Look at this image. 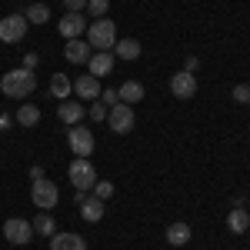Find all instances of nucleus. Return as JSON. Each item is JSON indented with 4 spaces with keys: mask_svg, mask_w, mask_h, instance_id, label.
Segmentation results:
<instances>
[{
    "mask_svg": "<svg viewBox=\"0 0 250 250\" xmlns=\"http://www.w3.org/2000/svg\"><path fill=\"white\" fill-rule=\"evenodd\" d=\"M0 90H3V97H10V100H27V97L37 90V74L27 70V67L7 70L0 77Z\"/></svg>",
    "mask_w": 250,
    "mask_h": 250,
    "instance_id": "obj_1",
    "label": "nucleus"
},
{
    "mask_svg": "<svg viewBox=\"0 0 250 250\" xmlns=\"http://www.w3.org/2000/svg\"><path fill=\"white\" fill-rule=\"evenodd\" d=\"M87 43H90L94 50H114L117 23H114V20H107V17L90 20V27H87Z\"/></svg>",
    "mask_w": 250,
    "mask_h": 250,
    "instance_id": "obj_2",
    "label": "nucleus"
},
{
    "mask_svg": "<svg viewBox=\"0 0 250 250\" xmlns=\"http://www.w3.org/2000/svg\"><path fill=\"white\" fill-rule=\"evenodd\" d=\"M30 200H34V207H40L43 213H50L54 207H57V200H60V190H57V184L54 180H34V190H30Z\"/></svg>",
    "mask_w": 250,
    "mask_h": 250,
    "instance_id": "obj_3",
    "label": "nucleus"
},
{
    "mask_svg": "<svg viewBox=\"0 0 250 250\" xmlns=\"http://www.w3.org/2000/svg\"><path fill=\"white\" fill-rule=\"evenodd\" d=\"M67 177H70V184H74L77 190H94V184H97V170H94V164H90L87 157H77V160L67 167Z\"/></svg>",
    "mask_w": 250,
    "mask_h": 250,
    "instance_id": "obj_4",
    "label": "nucleus"
},
{
    "mask_svg": "<svg viewBox=\"0 0 250 250\" xmlns=\"http://www.w3.org/2000/svg\"><path fill=\"white\" fill-rule=\"evenodd\" d=\"M134 107L130 104H114L110 110H107V127L114 130V134H130L134 130Z\"/></svg>",
    "mask_w": 250,
    "mask_h": 250,
    "instance_id": "obj_5",
    "label": "nucleus"
},
{
    "mask_svg": "<svg viewBox=\"0 0 250 250\" xmlns=\"http://www.w3.org/2000/svg\"><path fill=\"white\" fill-rule=\"evenodd\" d=\"M67 144H70V150L77 157H90L94 154V134H90V127H67Z\"/></svg>",
    "mask_w": 250,
    "mask_h": 250,
    "instance_id": "obj_6",
    "label": "nucleus"
},
{
    "mask_svg": "<svg viewBox=\"0 0 250 250\" xmlns=\"http://www.w3.org/2000/svg\"><path fill=\"white\" fill-rule=\"evenodd\" d=\"M27 34V17L23 14H10L0 20V43H20Z\"/></svg>",
    "mask_w": 250,
    "mask_h": 250,
    "instance_id": "obj_7",
    "label": "nucleus"
},
{
    "mask_svg": "<svg viewBox=\"0 0 250 250\" xmlns=\"http://www.w3.org/2000/svg\"><path fill=\"white\" fill-rule=\"evenodd\" d=\"M3 237H7L10 244L23 247V244H30V237H34V224L23 220V217H10V220L3 224Z\"/></svg>",
    "mask_w": 250,
    "mask_h": 250,
    "instance_id": "obj_8",
    "label": "nucleus"
},
{
    "mask_svg": "<svg viewBox=\"0 0 250 250\" xmlns=\"http://www.w3.org/2000/svg\"><path fill=\"white\" fill-rule=\"evenodd\" d=\"M170 94L177 100H190L197 94V77H193L190 70H180V74H173L170 77Z\"/></svg>",
    "mask_w": 250,
    "mask_h": 250,
    "instance_id": "obj_9",
    "label": "nucleus"
},
{
    "mask_svg": "<svg viewBox=\"0 0 250 250\" xmlns=\"http://www.w3.org/2000/svg\"><path fill=\"white\" fill-rule=\"evenodd\" d=\"M77 207H80V217H83L87 224H97V220H104V213H107V204H104L100 197H94V193H87V197L80 200Z\"/></svg>",
    "mask_w": 250,
    "mask_h": 250,
    "instance_id": "obj_10",
    "label": "nucleus"
},
{
    "mask_svg": "<svg viewBox=\"0 0 250 250\" xmlns=\"http://www.w3.org/2000/svg\"><path fill=\"white\" fill-rule=\"evenodd\" d=\"M60 37L63 40H77L83 30H87V20H83V14H63V20L57 23Z\"/></svg>",
    "mask_w": 250,
    "mask_h": 250,
    "instance_id": "obj_11",
    "label": "nucleus"
},
{
    "mask_svg": "<svg viewBox=\"0 0 250 250\" xmlns=\"http://www.w3.org/2000/svg\"><path fill=\"white\" fill-rule=\"evenodd\" d=\"M114 50H94V57L87 60V67H90V74H94L97 80L100 77H107L110 70H114Z\"/></svg>",
    "mask_w": 250,
    "mask_h": 250,
    "instance_id": "obj_12",
    "label": "nucleus"
},
{
    "mask_svg": "<svg viewBox=\"0 0 250 250\" xmlns=\"http://www.w3.org/2000/svg\"><path fill=\"white\" fill-rule=\"evenodd\" d=\"M63 57L70 60V63H87V60L94 57V47L87 43V40H67V47H63Z\"/></svg>",
    "mask_w": 250,
    "mask_h": 250,
    "instance_id": "obj_13",
    "label": "nucleus"
},
{
    "mask_svg": "<svg viewBox=\"0 0 250 250\" xmlns=\"http://www.w3.org/2000/svg\"><path fill=\"white\" fill-rule=\"evenodd\" d=\"M74 94H77V100H97L100 97V80L94 74H83V77L74 80Z\"/></svg>",
    "mask_w": 250,
    "mask_h": 250,
    "instance_id": "obj_14",
    "label": "nucleus"
},
{
    "mask_svg": "<svg viewBox=\"0 0 250 250\" xmlns=\"http://www.w3.org/2000/svg\"><path fill=\"white\" fill-rule=\"evenodd\" d=\"M57 117L67 124V127H77L80 120L87 117V110H83V104H80V100H63V104H60V110H57Z\"/></svg>",
    "mask_w": 250,
    "mask_h": 250,
    "instance_id": "obj_15",
    "label": "nucleus"
},
{
    "mask_svg": "<svg viewBox=\"0 0 250 250\" xmlns=\"http://www.w3.org/2000/svg\"><path fill=\"white\" fill-rule=\"evenodd\" d=\"M50 250H87V240L80 233H54L50 237Z\"/></svg>",
    "mask_w": 250,
    "mask_h": 250,
    "instance_id": "obj_16",
    "label": "nucleus"
},
{
    "mask_svg": "<svg viewBox=\"0 0 250 250\" xmlns=\"http://www.w3.org/2000/svg\"><path fill=\"white\" fill-rule=\"evenodd\" d=\"M144 94H147V90H144V83H137V80H124V83L117 87L120 104H130V107H134V104H140V100H144Z\"/></svg>",
    "mask_w": 250,
    "mask_h": 250,
    "instance_id": "obj_17",
    "label": "nucleus"
},
{
    "mask_svg": "<svg viewBox=\"0 0 250 250\" xmlns=\"http://www.w3.org/2000/svg\"><path fill=\"white\" fill-rule=\"evenodd\" d=\"M250 227V213L244 210V207H233L230 213H227V230L230 233H247Z\"/></svg>",
    "mask_w": 250,
    "mask_h": 250,
    "instance_id": "obj_18",
    "label": "nucleus"
},
{
    "mask_svg": "<svg viewBox=\"0 0 250 250\" xmlns=\"http://www.w3.org/2000/svg\"><path fill=\"white\" fill-rule=\"evenodd\" d=\"M167 244H170V247H187V244H190V227L180 224V220L170 224V227H167Z\"/></svg>",
    "mask_w": 250,
    "mask_h": 250,
    "instance_id": "obj_19",
    "label": "nucleus"
},
{
    "mask_svg": "<svg viewBox=\"0 0 250 250\" xmlns=\"http://www.w3.org/2000/svg\"><path fill=\"white\" fill-rule=\"evenodd\" d=\"M70 94H74V83L67 80V74H54V77H50V97H57V100H67Z\"/></svg>",
    "mask_w": 250,
    "mask_h": 250,
    "instance_id": "obj_20",
    "label": "nucleus"
},
{
    "mask_svg": "<svg viewBox=\"0 0 250 250\" xmlns=\"http://www.w3.org/2000/svg\"><path fill=\"white\" fill-rule=\"evenodd\" d=\"M114 57H120V60H137V57H140V43H137L134 37H130V40H117V43H114Z\"/></svg>",
    "mask_w": 250,
    "mask_h": 250,
    "instance_id": "obj_21",
    "label": "nucleus"
},
{
    "mask_svg": "<svg viewBox=\"0 0 250 250\" xmlns=\"http://www.w3.org/2000/svg\"><path fill=\"white\" fill-rule=\"evenodd\" d=\"M23 17H27V23H37V27H40V23L50 20V7H47V3H30Z\"/></svg>",
    "mask_w": 250,
    "mask_h": 250,
    "instance_id": "obj_22",
    "label": "nucleus"
},
{
    "mask_svg": "<svg viewBox=\"0 0 250 250\" xmlns=\"http://www.w3.org/2000/svg\"><path fill=\"white\" fill-rule=\"evenodd\" d=\"M17 124H23V127H37V124H40V107L23 104V107L17 110Z\"/></svg>",
    "mask_w": 250,
    "mask_h": 250,
    "instance_id": "obj_23",
    "label": "nucleus"
},
{
    "mask_svg": "<svg viewBox=\"0 0 250 250\" xmlns=\"http://www.w3.org/2000/svg\"><path fill=\"white\" fill-rule=\"evenodd\" d=\"M30 224H34V230L43 233V237H54V233H57V227H54V217H50V213H43V210H40L37 217L30 220Z\"/></svg>",
    "mask_w": 250,
    "mask_h": 250,
    "instance_id": "obj_24",
    "label": "nucleus"
},
{
    "mask_svg": "<svg viewBox=\"0 0 250 250\" xmlns=\"http://www.w3.org/2000/svg\"><path fill=\"white\" fill-rule=\"evenodd\" d=\"M107 10H110V0H87V14L94 20L107 17Z\"/></svg>",
    "mask_w": 250,
    "mask_h": 250,
    "instance_id": "obj_25",
    "label": "nucleus"
},
{
    "mask_svg": "<svg viewBox=\"0 0 250 250\" xmlns=\"http://www.w3.org/2000/svg\"><path fill=\"white\" fill-rule=\"evenodd\" d=\"M94 197H100V200L107 204V200L114 197V184H110V180H97L94 184Z\"/></svg>",
    "mask_w": 250,
    "mask_h": 250,
    "instance_id": "obj_26",
    "label": "nucleus"
},
{
    "mask_svg": "<svg viewBox=\"0 0 250 250\" xmlns=\"http://www.w3.org/2000/svg\"><path fill=\"white\" fill-rule=\"evenodd\" d=\"M87 114H90V120H97V124H100V120H107V104H100V100H94V107H90Z\"/></svg>",
    "mask_w": 250,
    "mask_h": 250,
    "instance_id": "obj_27",
    "label": "nucleus"
},
{
    "mask_svg": "<svg viewBox=\"0 0 250 250\" xmlns=\"http://www.w3.org/2000/svg\"><path fill=\"white\" fill-rule=\"evenodd\" d=\"M233 100L237 104H250V83H237L233 87Z\"/></svg>",
    "mask_w": 250,
    "mask_h": 250,
    "instance_id": "obj_28",
    "label": "nucleus"
},
{
    "mask_svg": "<svg viewBox=\"0 0 250 250\" xmlns=\"http://www.w3.org/2000/svg\"><path fill=\"white\" fill-rule=\"evenodd\" d=\"M63 7H67V14H83L87 10V0H63Z\"/></svg>",
    "mask_w": 250,
    "mask_h": 250,
    "instance_id": "obj_29",
    "label": "nucleus"
},
{
    "mask_svg": "<svg viewBox=\"0 0 250 250\" xmlns=\"http://www.w3.org/2000/svg\"><path fill=\"white\" fill-rule=\"evenodd\" d=\"M100 104H107V107H114V104H120V97H117V90H100Z\"/></svg>",
    "mask_w": 250,
    "mask_h": 250,
    "instance_id": "obj_30",
    "label": "nucleus"
},
{
    "mask_svg": "<svg viewBox=\"0 0 250 250\" xmlns=\"http://www.w3.org/2000/svg\"><path fill=\"white\" fill-rule=\"evenodd\" d=\"M37 63H40V57H37V54H27V57H23V67H27V70H34Z\"/></svg>",
    "mask_w": 250,
    "mask_h": 250,
    "instance_id": "obj_31",
    "label": "nucleus"
},
{
    "mask_svg": "<svg viewBox=\"0 0 250 250\" xmlns=\"http://www.w3.org/2000/svg\"><path fill=\"white\" fill-rule=\"evenodd\" d=\"M197 63H200L197 57H187V67H184V70H190V74H193V70H197Z\"/></svg>",
    "mask_w": 250,
    "mask_h": 250,
    "instance_id": "obj_32",
    "label": "nucleus"
},
{
    "mask_svg": "<svg viewBox=\"0 0 250 250\" xmlns=\"http://www.w3.org/2000/svg\"><path fill=\"white\" fill-rule=\"evenodd\" d=\"M30 177L34 180H43V167H30Z\"/></svg>",
    "mask_w": 250,
    "mask_h": 250,
    "instance_id": "obj_33",
    "label": "nucleus"
},
{
    "mask_svg": "<svg viewBox=\"0 0 250 250\" xmlns=\"http://www.w3.org/2000/svg\"><path fill=\"white\" fill-rule=\"evenodd\" d=\"M7 124H10V117H7V114H0V130H7Z\"/></svg>",
    "mask_w": 250,
    "mask_h": 250,
    "instance_id": "obj_34",
    "label": "nucleus"
},
{
    "mask_svg": "<svg viewBox=\"0 0 250 250\" xmlns=\"http://www.w3.org/2000/svg\"><path fill=\"white\" fill-rule=\"evenodd\" d=\"M247 230H250V227H247Z\"/></svg>",
    "mask_w": 250,
    "mask_h": 250,
    "instance_id": "obj_35",
    "label": "nucleus"
}]
</instances>
